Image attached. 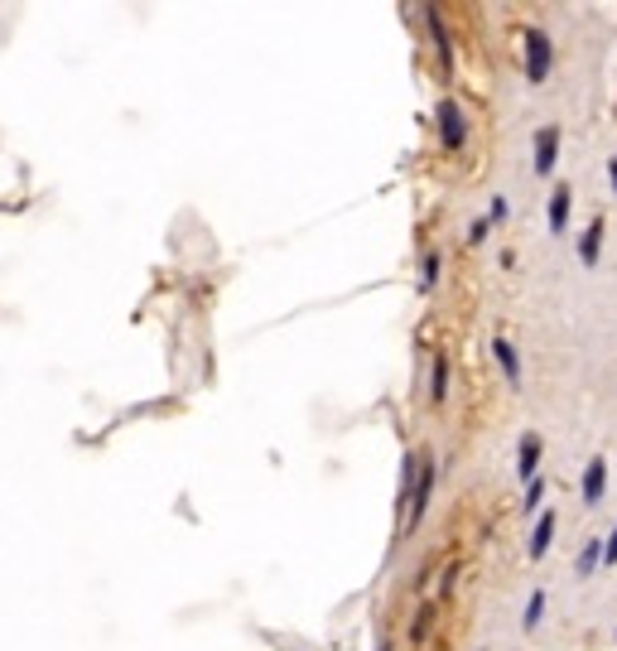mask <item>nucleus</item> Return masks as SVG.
I'll list each match as a JSON object with an SVG mask.
<instances>
[{"mask_svg": "<svg viewBox=\"0 0 617 651\" xmlns=\"http://www.w3.org/2000/svg\"><path fill=\"white\" fill-rule=\"evenodd\" d=\"M507 212H511V208H507V198L497 194V198H492V208H488V222H507Z\"/></svg>", "mask_w": 617, "mask_h": 651, "instance_id": "f3484780", "label": "nucleus"}, {"mask_svg": "<svg viewBox=\"0 0 617 651\" xmlns=\"http://www.w3.org/2000/svg\"><path fill=\"white\" fill-rule=\"evenodd\" d=\"M434 280H440V256H424V280H420V290H434Z\"/></svg>", "mask_w": 617, "mask_h": 651, "instance_id": "dca6fc26", "label": "nucleus"}, {"mask_svg": "<svg viewBox=\"0 0 617 651\" xmlns=\"http://www.w3.org/2000/svg\"><path fill=\"white\" fill-rule=\"evenodd\" d=\"M535 464H541V434H521V449H516V478L531 482Z\"/></svg>", "mask_w": 617, "mask_h": 651, "instance_id": "20e7f679", "label": "nucleus"}, {"mask_svg": "<svg viewBox=\"0 0 617 651\" xmlns=\"http://www.w3.org/2000/svg\"><path fill=\"white\" fill-rule=\"evenodd\" d=\"M430 401L440 406V401H448V357L440 353L434 357V377H430Z\"/></svg>", "mask_w": 617, "mask_h": 651, "instance_id": "9b49d317", "label": "nucleus"}, {"mask_svg": "<svg viewBox=\"0 0 617 651\" xmlns=\"http://www.w3.org/2000/svg\"><path fill=\"white\" fill-rule=\"evenodd\" d=\"M569 222V188H555L550 194V232H565Z\"/></svg>", "mask_w": 617, "mask_h": 651, "instance_id": "9d476101", "label": "nucleus"}, {"mask_svg": "<svg viewBox=\"0 0 617 651\" xmlns=\"http://www.w3.org/2000/svg\"><path fill=\"white\" fill-rule=\"evenodd\" d=\"M430 488H434V464H424L420 488H410V516H406V526H420L424 507H430Z\"/></svg>", "mask_w": 617, "mask_h": 651, "instance_id": "423d86ee", "label": "nucleus"}, {"mask_svg": "<svg viewBox=\"0 0 617 651\" xmlns=\"http://www.w3.org/2000/svg\"><path fill=\"white\" fill-rule=\"evenodd\" d=\"M555 155H559V126H545L541 136H535V174L555 170Z\"/></svg>", "mask_w": 617, "mask_h": 651, "instance_id": "7ed1b4c3", "label": "nucleus"}, {"mask_svg": "<svg viewBox=\"0 0 617 651\" xmlns=\"http://www.w3.org/2000/svg\"><path fill=\"white\" fill-rule=\"evenodd\" d=\"M603 565H617V531L608 536V545H603Z\"/></svg>", "mask_w": 617, "mask_h": 651, "instance_id": "6ab92c4d", "label": "nucleus"}, {"mask_svg": "<svg viewBox=\"0 0 617 651\" xmlns=\"http://www.w3.org/2000/svg\"><path fill=\"white\" fill-rule=\"evenodd\" d=\"M541 617H545V589H535L531 603H526V617H521L526 632H535V627H541Z\"/></svg>", "mask_w": 617, "mask_h": 651, "instance_id": "ddd939ff", "label": "nucleus"}, {"mask_svg": "<svg viewBox=\"0 0 617 651\" xmlns=\"http://www.w3.org/2000/svg\"><path fill=\"white\" fill-rule=\"evenodd\" d=\"M424 20H430V29H434V44H440V59H444V69H454V49H448V35H444V20H440V10H424Z\"/></svg>", "mask_w": 617, "mask_h": 651, "instance_id": "f8f14e48", "label": "nucleus"}, {"mask_svg": "<svg viewBox=\"0 0 617 651\" xmlns=\"http://www.w3.org/2000/svg\"><path fill=\"white\" fill-rule=\"evenodd\" d=\"M541 498H545V478L535 474L531 482H526V512H535V507H541Z\"/></svg>", "mask_w": 617, "mask_h": 651, "instance_id": "2eb2a0df", "label": "nucleus"}, {"mask_svg": "<svg viewBox=\"0 0 617 651\" xmlns=\"http://www.w3.org/2000/svg\"><path fill=\"white\" fill-rule=\"evenodd\" d=\"M608 179H613V194H617V155L608 160Z\"/></svg>", "mask_w": 617, "mask_h": 651, "instance_id": "aec40b11", "label": "nucleus"}, {"mask_svg": "<svg viewBox=\"0 0 617 651\" xmlns=\"http://www.w3.org/2000/svg\"><path fill=\"white\" fill-rule=\"evenodd\" d=\"M492 357H497L502 372H507V381L516 386V381H521V357H516V347L507 339H497V343H492Z\"/></svg>", "mask_w": 617, "mask_h": 651, "instance_id": "6e6552de", "label": "nucleus"}, {"mask_svg": "<svg viewBox=\"0 0 617 651\" xmlns=\"http://www.w3.org/2000/svg\"><path fill=\"white\" fill-rule=\"evenodd\" d=\"M599 251H603V218H593L589 232H583V242H579L583 266H599Z\"/></svg>", "mask_w": 617, "mask_h": 651, "instance_id": "0eeeda50", "label": "nucleus"}, {"mask_svg": "<svg viewBox=\"0 0 617 651\" xmlns=\"http://www.w3.org/2000/svg\"><path fill=\"white\" fill-rule=\"evenodd\" d=\"M526 77H531V83H545L550 77V39L541 35V29L526 35Z\"/></svg>", "mask_w": 617, "mask_h": 651, "instance_id": "f257e3e1", "label": "nucleus"}, {"mask_svg": "<svg viewBox=\"0 0 617 651\" xmlns=\"http://www.w3.org/2000/svg\"><path fill=\"white\" fill-rule=\"evenodd\" d=\"M550 541H555V512H541V521H535V536H531V560H541Z\"/></svg>", "mask_w": 617, "mask_h": 651, "instance_id": "1a4fd4ad", "label": "nucleus"}, {"mask_svg": "<svg viewBox=\"0 0 617 651\" xmlns=\"http://www.w3.org/2000/svg\"><path fill=\"white\" fill-rule=\"evenodd\" d=\"M603 488H608V458H589V468H583V502H603Z\"/></svg>", "mask_w": 617, "mask_h": 651, "instance_id": "39448f33", "label": "nucleus"}, {"mask_svg": "<svg viewBox=\"0 0 617 651\" xmlns=\"http://www.w3.org/2000/svg\"><path fill=\"white\" fill-rule=\"evenodd\" d=\"M410 637L420 642V637H430V609H424L420 617H415V627H410Z\"/></svg>", "mask_w": 617, "mask_h": 651, "instance_id": "a211bd4d", "label": "nucleus"}, {"mask_svg": "<svg viewBox=\"0 0 617 651\" xmlns=\"http://www.w3.org/2000/svg\"><path fill=\"white\" fill-rule=\"evenodd\" d=\"M440 140L448 145V150H458V145L468 140V121H464V111H458V102H440Z\"/></svg>", "mask_w": 617, "mask_h": 651, "instance_id": "f03ea898", "label": "nucleus"}, {"mask_svg": "<svg viewBox=\"0 0 617 651\" xmlns=\"http://www.w3.org/2000/svg\"><path fill=\"white\" fill-rule=\"evenodd\" d=\"M599 565H603V545H599V541L583 545V555H579V575H593Z\"/></svg>", "mask_w": 617, "mask_h": 651, "instance_id": "4468645a", "label": "nucleus"}]
</instances>
